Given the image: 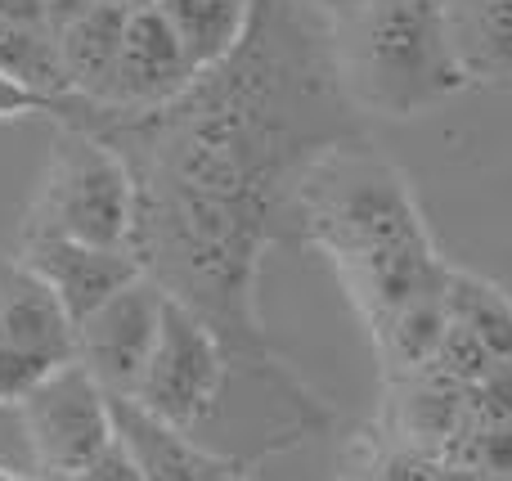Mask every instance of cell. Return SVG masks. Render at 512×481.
<instances>
[{
	"instance_id": "9c48e42d",
	"label": "cell",
	"mask_w": 512,
	"mask_h": 481,
	"mask_svg": "<svg viewBox=\"0 0 512 481\" xmlns=\"http://www.w3.org/2000/svg\"><path fill=\"white\" fill-rule=\"evenodd\" d=\"M108 405H113L117 441L135 455L144 481H225L230 473H239L234 459L216 455L212 446H203L189 432L167 428L149 410H140L131 396H108Z\"/></svg>"
},
{
	"instance_id": "8fae6325",
	"label": "cell",
	"mask_w": 512,
	"mask_h": 481,
	"mask_svg": "<svg viewBox=\"0 0 512 481\" xmlns=\"http://www.w3.org/2000/svg\"><path fill=\"white\" fill-rule=\"evenodd\" d=\"M468 86L512 90V0H441Z\"/></svg>"
},
{
	"instance_id": "484cf974",
	"label": "cell",
	"mask_w": 512,
	"mask_h": 481,
	"mask_svg": "<svg viewBox=\"0 0 512 481\" xmlns=\"http://www.w3.org/2000/svg\"><path fill=\"white\" fill-rule=\"evenodd\" d=\"M225 481H248V473H243V468H239V473H230V477H225Z\"/></svg>"
},
{
	"instance_id": "30bf717a",
	"label": "cell",
	"mask_w": 512,
	"mask_h": 481,
	"mask_svg": "<svg viewBox=\"0 0 512 481\" xmlns=\"http://www.w3.org/2000/svg\"><path fill=\"white\" fill-rule=\"evenodd\" d=\"M126 23H131V9L113 5V0H99L90 14L72 18L68 27L54 32L63 90H68L72 99H81V104H104L108 99L117 59H122Z\"/></svg>"
},
{
	"instance_id": "ffe728a7",
	"label": "cell",
	"mask_w": 512,
	"mask_h": 481,
	"mask_svg": "<svg viewBox=\"0 0 512 481\" xmlns=\"http://www.w3.org/2000/svg\"><path fill=\"white\" fill-rule=\"evenodd\" d=\"M41 5H45V23H50V32H59V27H68L72 18L90 14L99 0H41Z\"/></svg>"
},
{
	"instance_id": "3957f363",
	"label": "cell",
	"mask_w": 512,
	"mask_h": 481,
	"mask_svg": "<svg viewBox=\"0 0 512 481\" xmlns=\"http://www.w3.org/2000/svg\"><path fill=\"white\" fill-rule=\"evenodd\" d=\"M23 230L95 248H131L135 176L126 158L86 126H59Z\"/></svg>"
},
{
	"instance_id": "e0dca14e",
	"label": "cell",
	"mask_w": 512,
	"mask_h": 481,
	"mask_svg": "<svg viewBox=\"0 0 512 481\" xmlns=\"http://www.w3.org/2000/svg\"><path fill=\"white\" fill-rule=\"evenodd\" d=\"M468 428H512V365H495L468 392Z\"/></svg>"
},
{
	"instance_id": "d4e9b609",
	"label": "cell",
	"mask_w": 512,
	"mask_h": 481,
	"mask_svg": "<svg viewBox=\"0 0 512 481\" xmlns=\"http://www.w3.org/2000/svg\"><path fill=\"white\" fill-rule=\"evenodd\" d=\"M0 481H32V477H18V473H9V468H0Z\"/></svg>"
},
{
	"instance_id": "ba28073f",
	"label": "cell",
	"mask_w": 512,
	"mask_h": 481,
	"mask_svg": "<svg viewBox=\"0 0 512 481\" xmlns=\"http://www.w3.org/2000/svg\"><path fill=\"white\" fill-rule=\"evenodd\" d=\"M198 77L203 72L189 63L185 45L176 41L167 18L158 9H135L131 23H126L122 59H117L108 99L95 108H108L117 117H149L185 99Z\"/></svg>"
},
{
	"instance_id": "4fadbf2b",
	"label": "cell",
	"mask_w": 512,
	"mask_h": 481,
	"mask_svg": "<svg viewBox=\"0 0 512 481\" xmlns=\"http://www.w3.org/2000/svg\"><path fill=\"white\" fill-rule=\"evenodd\" d=\"M445 333H450L445 288L414 297V302H405L396 315H387V320L373 329V347H378V365H382V374H387V383L409 378L432 365Z\"/></svg>"
},
{
	"instance_id": "5bb4252c",
	"label": "cell",
	"mask_w": 512,
	"mask_h": 481,
	"mask_svg": "<svg viewBox=\"0 0 512 481\" xmlns=\"http://www.w3.org/2000/svg\"><path fill=\"white\" fill-rule=\"evenodd\" d=\"M445 306L450 320L463 324L499 365H512V297L490 279L472 275V270H454L445 279Z\"/></svg>"
},
{
	"instance_id": "44dd1931",
	"label": "cell",
	"mask_w": 512,
	"mask_h": 481,
	"mask_svg": "<svg viewBox=\"0 0 512 481\" xmlns=\"http://www.w3.org/2000/svg\"><path fill=\"white\" fill-rule=\"evenodd\" d=\"M297 5H301V9H310V14H319L324 23H337V18L355 14V9L373 5V0H297Z\"/></svg>"
},
{
	"instance_id": "9a60e30c",
	"label": "cell",
	"mask_w": 512,
	"mask_h": 481,
	"mask_svg": "<svg viewBox=\"0 0 512 481\" xmlns=\"http://www.w3.org/2000/svg\"><path fill=\"white\" fill-rule=\"evenodd\" d=\"M0 68L14 72L18 81L45 90V95H68L63 90V68H59V45H54L50 27L18 23V18L0 14Z\"/></svg>"
},
{
	"instance_id": "2e32d148",
	"label": "cell",
	"mask_w": 512,
	"mask_h": 481,
	"mask_svg": "<svg viewBox=\"0 0 512 481\" xmlns=\"http://www.w3.org/2000/svg\"><path fill=\"white\" fill-rule=\"evenodd\" d=\"M450 473H495L512 477V428H463L441 450Z\"/></svg>"
},
{
	"instance_id": "52a82bcc",
	"label": "cell",
	"mask_w": 512,
	"mask_h": 481,
	"mask_svg": "<svg viewBox=\"0 0 512 481\" xmlns=\"http://www.w3.org/2000/svg\"><path fill=\"white\" fill-rule=\"evenodd\" d=\"M18 266L32 270L50 288L72 329H81L122 288L144 279V266L135 261L131 248H95V243L59 239V234H27V230H23V257H18Z\"/></svg>"
},
{
	"instance_id": "277c9868",
	"label": "cell",
	"mask_w": 512,
	"mask_h": 481,
	"mask_svg": "<svg viewBox=\"0 0 512 481\" xmlns=\"http://www.w3.org/2000/svg\"><path fill=\"white\" fill-rule=\"evenodd\" d=\"M225 396H230V360H225V347L194 311H185L180 302L167 297L158 347H153V360L144 369L131 401L140 410H149L153 419H162L167 428L198 437L221 414Z\"/></svg>"
},
{
	"instance_id": "ac0fdd59",
	"label": "cell",
	"mask_w": 512,
	"mask_h": 481,
	"mask_svg": "<svg viewBox=\"0 0 512 481\" xmlns=\"http://www.w3.org/2000/svg\"><path fill=\"white\" fill-rule=\"evenodd\" d=\"M68 99V95H63ZM63 99L59 95H45V90L27 86L18 81L14 72L0 68V122H14V117H32V113H63Z\"/></svg>"
},
{
	"instance_id": "7a4b0ae2",
	"label": "cell",
	"mask_w": 512,
	"mask_h": 481,
	"mask_svg": "<svg viewBox=\"0 0 512 481\" xmlns=\"http://www.w3.org/2000/svg\"><path fill=\"white\" fill-rule=\"evenodd\" d=\"M427 239L414 189L369 140L319 153L297 185V243L319 248L337 270L400 243Z\"/></svg>"
},
{
	"instance_id": "8992f818",
	"label": "cell",
	"mask_w": 512,
	"mask_h": 481,
	"mask_svg": "<svg viewBox=\"0 0 512 481\" xmlns=\"http://www.w3.org/2000/svg\"><path fill=\"white\" fill-rule=\"evenodd\" d=\"M162 306H167V293L144 275L77 329V360L108 396H135L158 347Z\"/></svg>"
},
{
	"instance_id": "cb8c5ba5",
	"label": "cell",
	"mask_w": 512,
	"mask_h": 481,
	"mask_svg": "<svg viewBox=\"0 0 512 481\" xmlns=\"http://www.w3.org/2000/svg\"><path fill=\"white\" fill-rule=\"evenodd\" d=\"M32 481H81L77 473H36Z\"/></svg>"
},
{
	"instance_id": "603a6c76",
	"label": "cell",
	"mask_w": 512,
	"mask_h": 481,
	"mask_svg": "<svg viewBox=\"0 0 512 481\" xmlns=\"http://www.w3.org/2000/svg\"><path fill=\"white\" fill-rule=\"evenodd\" d=\"M113 5H122V9L135 14V9H158V0H113Z\"/></svg>"
},
{
	"instance_id": "7c38bea8",
	"label": "cell",
	"mask_w": 512,
	"mask_h": 481,
	"mask_svg": "<svg viewBox=\"0 0 512 481\" xmlns=\"http://www.w3.org/2000/svg\"><path fill=\"white\" fill-rule=\"evenodd\" d=\"M256 0H158V14L198 72H212L243 45Z\"/></svg>"
},
{
	"instance_id": "6da1fadb",
	"label": "cell",
	"mask_w": 512,
	"mask_h": 481,
	"mask_svg": "<svg viewBox=\"0 0 512 481\" xmlns=\"http://www.w3.org/2000/svg\"><path fill=\"white\" fill-rule=\"evenodd\" d=\"M333 68L360 117L409 122L468 90L441 0H373L328 23Z\"/></svg>"
},
{
	"instance_id": "7402d4cb",
	"label": "cell",
	"mask_w": 512,
	"mask_h": 481,
	"mask_svg": "<svg viewBox=\"0 0 512 481\" xmlns=\"http://www.w3.org/2000/svg\"><path fill=\"white\" fill-rule=\"evenodd\" d=\"M445 481H512V477H495V473H450V468H445Z\"/></svg>"
},
{
	"instance_id": "5b68a950",
	"label": "cell",
	"mask_w": 512,
	"mask_h": 481,
	"mask_svg": "<svg viewBox=\"0 0 512 481\" xmlns=\"http://www.w3.org/2000/svg\"><path fill=\"white\" fill-rule=\"evenodd\" d=\"M18 419H23L36 473H86L95 455H104L117 441L108 392L90 378L81 360L50 369L18 401Z\"/></svg>"
},
{
	"instance_id": "d6986e66",
	"label": "cell",
	"mask_w": 512,
	"mask_h": 481,
	"mask_svg": "<svg viewBox=\"0 0 512 481\" xmlns=\"http://www.w3.org/2000/svg\"><path fill=\"white\" fill-rule=\"evenodd\" d=\"M77 477L81 481H144L140 464H135V455L122 446V441H113L104 455H95V464H90L86 473H77Z\"/></svg>"
}]
</instances>
